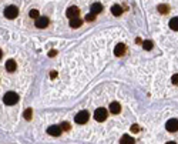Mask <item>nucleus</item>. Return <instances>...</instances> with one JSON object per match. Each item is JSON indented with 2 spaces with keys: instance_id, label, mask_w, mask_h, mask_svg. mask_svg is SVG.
Returning a JSON list of instances; mask_svg holds the SVG:
<instances>
[{
  "instance_id": "nucleus-2",
  "label": "nucleus",
  "mask_w": 178,
  "mask_h": 144,
  "mask_svg": "<svg viewBox=\"0 0 178 144\" xmlns=\"http://www.w3.org/2000/svg\"><path fill=\"white\" fill-rule=\"evenodd\" d=\"M89 118H90V114L86 110H81V111H79L76 114V123L77 124H86L89 121Z\"/></svg>"
},
{
  "instance_id": "nucleus-7",
  "label": "nucleus",
  "mask_w": 178,
  "mask_h": 144,
  "mask_svg": "<svg viewBox=\"0 0 178 144\" xmlns=\"http://www.w3.org/2000/svg\"><path fill=\"white\" fill-rule=\"evenodd\" d=\"M79 13H80L79 7H76V6H71V7H69V9H67L66 16L69 17V19H74V17H79Z\"/></svg>"
},
{
  "instance_id": "nucleus-25",
  "label": "nucleus",
  "mask_w": 178,
  "mask_h": 144,
  "mask_svg": "<svg viewBox=\"0 0 178 144\" xmlns=\"http://www.w3.org/2000/svg\"><path fill=\"white\" fill-rule=\"evenodd\" d=\"M56 54H57V51H54V50H52V51H50V53H49V56H50V57L56 56Z\"/></svg>"
},
{
  "instance_id": "nucleus-24",
  "label": "nucleus",
  "mask_w": 178,
  "mask_h": 144,
  "mask_svg": "<svg viewBox=\"0 0 178 144\" xmlns=\"http://www.w3.org/2000/svg\"><path fill=\"white\" fill-rule=\"evenodd\" d=\"M131 131L133 133H138V131H140V127H138L137 124H133L131 125Z\"/></svg>"
},
{
  "instance_id": "nucleus-15",
  "label": "nucleus",
  "mask_w": 178,
  "mask_h": 144,
  "mask_svg": "<svg viewBox=\"0 0 178 144\" xmlns=\"http://www.w3.org/2000/svg\"><path fill=\"white\" fill-rule=\"evenodd\" d=\"M101 10H103V6L100 5V3H94V5H91V13L93 14H99Z\"/></svg>"
},
{
  "instance_id": "nucleus-14",
  "label": "nucleus",
  "mask_w": 178,
  "mask_h": 144,
  "mask_svg": "<svg viewBox=\"0 0 178 144\" xmlns=\"http://www.w3.org/2000/svg\"><path fill=\"white\" fill-rule=\"evenodd\" d=\"M111 13H113V16H121V13H123L121 6H120V5H114L111 7Z\"/></svg>"
},
{
  "instance_id": "nucleus-28",
  "label": "nucleus",
  "mask_w": 178,
  "mask_h": 144,
  "mask_svg": "<svg viewBox=\"0 0 178 144\" xmlns=\"http://www.w3.org/2000/svg\"><path fill=\"white\" fill-rule=\"evenodd\" d=\"M2 56H3V53H2V50H0V59H2Z\"/></svg>"
},
{
  "instance_id": "nucleus-8",
  "label": "nucleus",
  "mask_w": 178,
  "mask_h": 144,
  "mask_svg": "<svg viewBox=\"0 0 178 144\" xmlns=\"http://www.w3.org/2000/svg\"><path fill=\"white\" fill-rule=\"evenodd\" d=\"M61 127L60 125H50L49 129H47V133L50 135H53V137H59V135L61 134Z\"/></svg>"
},
{
  "instance_id": "nucleus-5",
  "label": "nucleus",
  "mask_w": 178,
  "mask_h": 144,
  "mask_svg": "<svg viewBox=\"0 0 178 144\" xmlns=\"http://www.w3.org/2000/svg\"><path fill=\"white\" fill-rule=\"evenodd\" d=\"M165 127H167V130H168L170 133H175V131H178V120L177 118H170V120L167 121Z\"/></svg>"
},
{
  "instance_id": "nucleus-9",
  "label": "nucleus",
  "mask_w": 178,
  "mask_h": 144,
  "mask_svg": "<svg viewBox=\"0 0 178 144\" xmlns=\"http://www.w3.org/2000/svg\"><path fill=\"white\" fill-rule=\"evenodd\" d=\"M124 53H126V44H123V43H118L116 49H114V54L117 57H121L124 56Z\"/></svg>"
},
{
  "instance_id": "nucleus-4",
  "label": "nucleus",
  "mask_w": 178,
  "mask_h": 144,
  "mask_svg": "<svg viewBox=\"0 0 178 144\" xmlns=\"http://www.w3.org/2000/svg\"><path fill=\"white\" fill-rule=\"evenodd\" d=\"M107 116H108V111L106 110V108H103V107H100V108H97L96 111H94V118L97 121H104L106 118H107Z\"/></svg>"
},
{
  "instance_id": "nucleus-12",
  "label": "nucleus",
  "mask_w": 178,
  "mask_h": 144,
  "mask_svg": "<svg viewBox=\"0 0 178 144\" xmlns=\"http://www.w3.org/2000/svg\"><path fill=\"white\" fill-rule=\"evenodd\" d=\"M81 24H83V20L80 19V17H74V19H70V27L77 29V27H80Z\"/></svg>"
},
{
  "instance_id": "nucleus-3",
  "label": "nucleus",
  "mask_w": 178,
  "mask_h": 144,
  "mask_svg": "<svg viewBox=\"0 0 178 144\" xmlns=\"http://www.w3.org/2000/svg\"><path fill=\"white\" fill-rule=\"evenodd\" d=\"M17 14H19V9L16 7V6H7L5 9V16L7 17V19L13 20L17 17Z\"/></svg>"
},
{
  "instance_id": "nucleus-22",
  "label": "nucleus",
  "mask_w": 178,
  "mask_h": 144,
  "mask_svg": "<svg viewBox=\"0 0 178 144\" xmlns=\"http://www.w3.org/2000/svg\"><path fill=\"white\" fill-rule=\"evenodd\" d=\"M94 19H96V14H93V13H89L86 16V20H87V22H93Z\"/></svg>"
},
{
  "instance_id": "nucleus-16",
  "label": "nucleus",
  "mask_w": 178,
  "mask_h": 144,
  "mask_svg": "<svg viewBox=\"0 0 178 144\" xmlns=\"http://www.w3.org/2000/svg\"><path fill=\"white\" fill-rule=\"evenodd\" d=\"M170 27L175 30V32H178V17H173L170 20Z\"/></svg>"
},
{
  "instance_id": "nucleus-26",
  "label": "nucleus",
  "mask_w": 178,
  "mask_h": 144,
  "mask_svg": "<svg viewBox=\"0 0 178 144\" xmlns=\"http://www.w3.org/2000/svg\"><path fill=\"white\" fill-rule=\"evenodd\" d=\"M50 77H52V79H56V77H57V73H56V71H52V74H50Z\"/></svg>"
},
{
  "instance_id": "nucleus-6",
  "label": "nucleus",
  "mask_w": 178,
  "mask_h": 144,
  "mask_svg": "<svg viewBox=\"0 0 178 144\" xmlns=\"http://www.w3.org/2000/svg\"><path fill=\"white\" fill-rule=\"evenodd\" d=\"M49 23H50V20L47 19L46 16H40L39 19H36V27H39V29H46L47 26H49Z\"/></svg>"
},
{
  "instance_id": "nucleus-11",
  "label": "nucleus",
  "mask_w": 178,
  "mask_h": 144,
  "mask_svg": "<svg viewBox=\"0 0 178 144\" xmlns=\"http://www.w3.org/2000/svg\"><path fill=\"white\" fill-rule=\"evenodd\" d=\"M120 111H121V106H120V103L113 101L111 104H110V113H113V114H118Z\"/></svg>"
},
{
  "instance_id": "nucleus-17",
  "label": "nucleus",
  "mask_w": 178,
  "mask_h": 144,
  "mask_svg": "<svg viewBox=\"0 0 178 144\" xmlns=\"http://www.w3.org/2000/svg\"><path fill=\"white\" fill-rule=\"evenodd\" d=\"M143 47H144V50H151L154 47V43H153V40H144Z\"/></svg>"
},
{
  "instance_id": "nucleus-1",
  "label": "nucleus",
  "mask_w": 178,
  "mask_h": 144,
  "mask_svg": "<svg viewBox=\"0 0 178 144\" xmlns=\"http://www.w3.org/2000/svg\"><path fill=\"white\" fill-rule=\"evenodd\" d=\"M17 101H19V94L14 93V91H9V93H6L5 97H3V103L7 104V106H14Z\"/></svg>"
},
{
  "instance_id": "nucleus-13",
  "label": "nucleus",
  "mask_w": 178,
  "mask_h": 144,
  "mask_svg": "<svg viewBox=\"0 0 178 144\" xmlns=\"http://www.w3.org/2000/svg\"><path fill=\"white\" fill-rule=\"evenodd\" d=\"M120 144H134V139H133L131 135L128 134H124L120 140Z\"/></svg>"
},
{
  "instance_id": "nucleus-19",
  "label": "nucleus",
  "mask_w": 178,
  "mask_h": 144,
  "mask_svg": "<svg viewBox=\"0 0 178 144\" xmlns=\"http://www.w3.org/2000/svg\"><path fill=\"white\" fill-rule=\"evenodd\" d=\"M29 16H30L32 19H39V17H40V13H39V10L33 9V10H30V12H29Z\"/></svg>"
},
{
  "instance_id": "nucleus-21",
  "label": "nucleus",
  "mask_w": 178,
  "mask_h": 144,
  "mask_svg": "<svg viewBox=\"0 0 178 144\" xmlns=\"http://www.w3.org/2000/svg\"><path fill=\"white\" fill-rule=\"evenodd\" d=\"M61 130H64V131H67V130H70V124L67 123V121H64V123H61Z\"/></svg>"
},
{
  "instance_id": "nucleus-23",
  "label": "nucleus",
  "mask_w": 178,
  "mask_h": 144,
  "mask_svg": "<svg viewBox=\"0 0 178 144\" xmlns=\"http://www.w3.org/2000/svg\"><path fill=\"white\" fill-rule=\"evenodd\" d=\"M171 81H173V84L178 86V74H174L173 77H171Z\"/></svg>"
},
{
  "instance_id": "nucleus-20",
  "label": "nucleus",
  "mask_w": 178,
  "mask_h": 144,
  "mask_svg": "<svg viewBox=\"0 0 178 144\" xmlns=\"http://www.w3.org/2000/svg\"><path fill=\"white\" fill-rule=\"evenodd\" d=\"M168 10H170V7L167 5H158V12L160 13L165 14V13H168Z\"/></svg>"
},
{
  "instance_id": "nucleus-18",
  "label": "nucleus",
  "mask_w": 178,
  "mask_h": 144,
  "mask_svg": "<svg viewBox=\"0 0 178 144\" xmlns=\"http://www.w3.org/2000/svg\"><path fill=\"white\" fill-rule=\"evenodd\" d=\"M23 116H24V118H26V120H32V116H33V110H32V108H27V110H24Z\"/></svg>"
},
{
  "instance_id": "nucleus-10",
  "label": "nucleus",
  "mask_w": 178,
  "mask_h": 144,
  "mask_svg": "<svg viewBox=\"0 0 178 144\" xmlns=\"http://www.w3.org/2000/svg\"><path fill=\"white\" fill-rule=\"evenodd\" d=\"M5 67H6V70L7 71H10V73H13V71H16V69H17V63L14 60H7L6 61V64H5Z\"/></svg>"
},
{
  "instance_id": "nucleus-27",
  "label": "nucleus",
  "mask_w": 178,
  "mask_h": 144,
  "mask_svg": "<svg viewBox=\"0 0 178 144\" xmlns=\"http://www.w3.org/2000/svg\"><path fill=\"white\" fill-rule=\"evenodd\" d=\"M165 144H177V143H175V141H167Z\"/></svg>"
}]
</instances>
